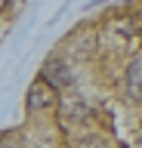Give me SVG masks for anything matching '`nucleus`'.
Returning <instances> with one entry per match:
<instances>
[{
  "instance_id": "nucleus-1",
  "label": "nucleus",
  "mask_w": 142,
  "mask_h": 148,
  "mask_svg": "<svg viewBox=\"0 0 142 148\" xmlns=\"http://www.w3.org/2000/svg\"><path fill=\"white\" fill-rule=\"evenodd\" d=\"M56 114H59V123L62 130H74V127H86L93 120V108L86 99H62L56 105Z\"/></svg>"
},
{
  "instance_id": "nucleus-2",
  "label": "nucleus",
  "mask_w": 142,
  "mask_h": 148,
  "mask_svg": "<svg viewBox=\"0 0 142 148\" xmlns=\"http://www.w3.org/2000/svg\"><path fill=\"white\" fill-rule=\"evenodd\" d=\"M53 105H59L56 86H53L47 77H37V80L28 86V92H25V108H28V114L47 111V108H53Z\"/></svg>"
},
{
  "instance_id": "nucleus-3",
  "label": "nucleus",
  "mask_w": 142,
  "mask_h": 148,
  "mask_svg": "<svg viewBox=\"0 0 142 148\" xmlns=\"http://www.w3.org/2000/svg\"><path fill=\"white\" fill-rule=\"evenodd\" d=\"M40 77H47L56 90H68V86H74V68H71L62 56H49L47 62H43Z\"/></svg>"
},
{
  "instance_id": "nucleus-4",
  "label": "nucleus",
  "mask_w": 142,
  "mask_h": 148,
  "mask_svg": "<svg viewBox=\"0 0 142 148\" xmlns=\"http://www.w3.org/2000/svg\"><path fill=\"white\" fill-rule=\"evenodd\" d=\"M123 90L133 102H142V53L127 65V74H123Z\"/></svg>"
},
{
  "instance_id": "nucleus-5",
  "label": "nucleus",
  "mask_w": 142,
  "mask_h": 148,
  "mask_svg": "<svg viewBox=\"0 0 142 148\" xmlns=\"http://www.w3.org/2000/svg\"><path fill=\"white\" fill-rule=\"evenodd\" d=\"M71 148H114V142L102 133H90V136H80L71 142Z\"/></svg>"
},
{
  "instance_id": "nucleus-6",
  "label": "nucleus",
  "mask_w": 142,
  "mask_h": 148,
  "mask_svg": "<svg viewBox=\"0 0 142 148\" xmlns=\"http://www.w3.org/2000/svg\"><path fill=\"white\" fill-rule=\"evenodd\" d=\"M114 31L121 37H133L136 34V18H117V22H114Z\"/></svg>"
},
{
  "instance_id": "nucleus-7",
  "label": "nucleus",
  "mask_w": 142,
  "mask_h": 148,
  "mask_svg": "<svg viewBox=\"0 0 142 148\" xmlns=\"http://www.w3.org/2000/svg\"><path fill=\"white\" fill-rule=\"evenodd\" d=\"M3 3H6V12H10V16L19 9V0H3Z\"/></svg>"
},
{
  "instance_id": "nucleus-8",
  "label": "nucleus",
  "mask_w": 142,
  "mask_h": 148,
  "mask_svg": "<svg viewBox=\"0 0 142 148\" xmlns=\"http://www.w3.org/2000/svg\"><path fill=\"white\" fill-rule=\"evenodd\" d=\"M0 148H19V142H16V139H3V142H0Z\"/></svg>"
},
{
  "instance_id": "nucleus-9",
  "label": "nucleus",
  "mask_w": 142,
  "mask_h": 148,
  "mask_svg": "<svg viewBox=\"0 0 142 148\" xmlns=\"http://www.w3.org/2000/svg\"><path fill=\"white\" fill-rule=\"evenodd\" d=\"M34 148H40V145H34Z\"/></svg>"
}]
</instances>
